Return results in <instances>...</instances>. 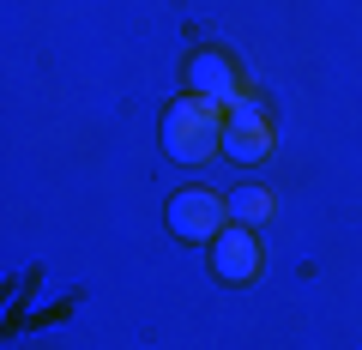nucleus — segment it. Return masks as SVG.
I'll return each mask as SVG.
<instances>
[{
	"instance_id": "obj_1",
	"label": "nucleus",
	"mask_w": 362,
	"mask_h": 350,
	"mask_svg": "<svg viewBox=\"0 0 362 350\" xmlns=\"http://www.w3.org/2000/svg\"><path fill=\"white\" fill-rule=\"evenodd\" d=\"M163 151L169 163H211V157L223 151V109H211L206 97H175V103L163 109Z\"/></svg>"
},
{
	"instance_id": "obj_2",
	"label": "nucleus",
	"mask_w": 362,
	"mask_h": 350,
	"mask_svg": "<svg viewBox=\"0 0 362 350\" xmlns=\"http://www.w3.org/2000/svg\"><path fill=\"white\" fill-rule=\"evenodd\" d=\"M163 223L175 242H218L223 230H230V199L211 194V187H181V194H169L163 206Z\"/></svg>"
},
{
	"instance_id": "obj_3",
	"label": "nucleus",
	"mask_w": 362,
	"mask_h": 350,
	"mask_svg": "<svg viewBox=\"0 0 362 350\" xmlns=\"http://www.w3.org/2000/svg\"><path fill=\"white\" fill-rule=\"evenodd\" d=\"M272 139H278V133H272V115L259 109V97L242 91L230 109H223V157H230V163L259 169L272 157Z\"/></svg>"
},
{
	"instance_id": "obj_4",
	"label": "nucleus",
	"mask_w": 362,
	"mask_h": 350,
	"mask_svg": "<svg viewBox=\"0 0 362 350\" xmlns=\"http://www.w3.org/2000/svg\"><path fill=\"white\" fill-rule=\"evenodd\" d=\"M187 91L206 97L211 109H230L242 97V73H235V61L223 49H194L187 54Z\"/></svg>"
},
{
	"instance_id": "obj_5",
	"label": "nucleus",
	"mask_w": 362,
	"mask_h": 350,
	"mask_svg": "<svg viewBox=\"0 0 362 350\" xmlns=\"http://www.w3.org/2000/svg\"><path fill=\"white\" fill-rule=\"evenodd\" d=\"M211 272L223 278V284H254L259 272H266V254H259V235L247 230V223H230V230L211 242Z\"/></svg>"
},
{
	"instance_id": "obj_6",
	"label": "nucleus",
	"mask_w": 362,
	"mask_h": 350,
	"mask_svg": "<svg viewBox=\"0 0 362 350\" xmlns=\"http://www.w3.org/2000/svg\"><path fill=\"white\" fill-rule=\"evenodd\" d=\"M266 218H272V187L242 182V187L230 194V223H247V230H259Z\"/></svg>"
}]
</instances>
